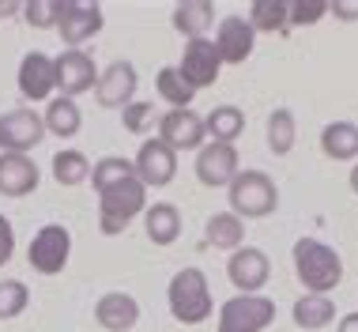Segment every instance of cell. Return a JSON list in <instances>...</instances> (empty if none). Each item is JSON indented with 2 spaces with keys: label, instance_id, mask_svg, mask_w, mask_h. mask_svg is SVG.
Wrapping results in <instances>:
<instances>
[{
  "label": "cell",
  "instance_id": "ab89813d",
  "mask_svg": "<svg viewBox=\"0 0 358 332\" xmlns=\"http://www.w3.org/2000/svg\"><path fill=\"white\" fill-rule=\"evenodd\" d=\"M351 189L358 193V162H355V170H351Z\"/></svg>",
  "mask_w": 358,
  "mask_h": 332
},
{
  "label": "cell",
  "instance_id": "e0dca14e",
  "mask_svg": "<svg viewBox=\"0 0 358 332\" xmlns=\"http://www.w3.org/2000/svg\"><path fill=\"white\" fill-rule=\"evenodd\" d=\"M238 174V151L234 144H215L208 140L204 148L196 151V178L200 185H208V189H215V185H230Z\"/></svg>",
  "mask_w": 358,
  "mask_h": 332
},
{
  "label": "cell",
  "instance_id": "d6a6232c",
  "mask_svg": "<svg viewBox=\"0 0 358 332\" xmlns=\"http://www.w3.org/2000/svg\"><path fill=\"white\" fill-rule=\"evenodd\" d=\"M328 15V0H287V27H313Z\"/></svg>",
  "mask_w": 358,
  "mask_h": 332
},
{
  "label": "cell",
  "instance_id": "8d00e7d4",
  "mask_svg": "<svg viewBox=\"0 0 358 332\" xmlns=\"http://www.w3.org/2000/svg\"><path fill=\"white\" fill-rule=\"evenodd\" d=\"M328 12L351 23V19H358V0H328Z\"/></svg>",
  "mask_w": 358,
  "mask_h": 332
},
{
  "label": "cell",
  "instance_id": "8992f818",
  "mask_svg": "<svg viewBox=\"0 0 358 332\" xmlns=\"http://www.w3.org/2000/svg\"><path fill=\"white\" fill-rule=\"evenodd\" d=\"M72 257V234L61 227V223H50V227H42L31 238V246H27V261H31L34 272H42V276H57V272H64Z\"/></svg>",
  "mask_w": 358,
  "mask_h": 332
},
{
  "label": "cell",
  "instance_id": "4fadbf2b",
  "mask_svg": "<svg viewBox=\"0 0 358 332\" xmlns=\"http://www.w3.org/2000/svg\"><path fill=\"white\" fill-rule=\"evenodd\" d=\"M132 170H136L143 189H148V185H170L173 174H178V151H170L159 136H155V140H143Z\"/></svg>",
  "mask_w": 358,
  "mask_h": 332
},
{
  "label": "cell",
  "instance_id": "4dcf8cb0",
  "mask_svg": "<svg viewBox=\"0 0 358 332\" xmlns=\"http://www.w3.org/2000/svg\"><path fill=\"white\" fill-rule=\"evenodd\" d=\"M53 178L57 185H80L91 178V162L83 151H57L53 155Z\"/></svg>",
  "mask_w": 358,
  "mask_h": 332
},
{
  "label": "cell",
  "instance_id": "52a82bcc",
  "mask_svg": "<svg viewBox=\"0 0 358 332\" xmlns=\"http://www.w3.org/2000/svg\"><path fill=\"white\" fill-rule=\"evenodd\" d=\"M42 140H45L42 113H34V110H8V113H0V151L27 155L31 148H38Z\"/></svg>",
  "mask_w": 358,
  "mask_h": 332
},
{
  "label": "cell",
  "instance_id": "7a4b0ae2",
  "mask_svg": "<svg viewBox=\"0 0 358 332\" xmlns=\"http://www.w3.org/2000/svg\"><path fill=\"white\" fill-rule=\"evenodd\" d=\"M230 193V212L241 219H264L279 208V189L264 170H238L234 181L227 185Z\"/></svg>",
  "mask_w": 358,
  "mask_h": 332
},
{
  "label": "cell",
  "instance_id": "e575fe53",
  "mask_svg": "<svg viewBox=\"0 0 358 332\" xmlns=\"http://www.w3.org/2000/svg\"><path fill=\"white\" fill-rule=\"evenodd\" d=\"M151 117H155L151 102H132V106H124V110H121V121H124V129H129V132H143L151 125Z\"/></svg>",
  "mask_w": 358,
  "mask_h": 332
},
{
  "label": "cell",
  "instance_id": "6da1fadb",
  "mask_svg": "<svg viewBox=\"0 0 358 332\" xmlns=\"http://www.w3.org/2000/svg\"><path fill=\"white\" fill-rule=\"evenodd\" d=\"M294 272L302 279L306 295H328L343 283V261L332 246L321 238H302L294 242Z\"/></svg>",
  "mask_w": 358,
  "mask_h": 332
},
{
  "label": "cell",
  "instance_id": "cb8c5ba5",
  "mask_svg": "<svg viewBox=\"0 0 358 332\" xmlns=\"http://www.w3.org/2000/svg\"><path fill=\"white\" fill-rule=\"evenodd\" d=\"M290 317H294L298 328L317 332V328L332 325L336 306H332V298H328V295H302V298L294 302V310H290Z\"/></svg>",
  "mask_w": 358,
  "mask_h": 332
},
{
  "label": "cell",
  "instance_id": "1f68e13d",
  "mask_svg": "<svg viewBox=\"0 0 358 332\" xmlns=\"http://www.w3.org/2000/svg\"><path fill=\"white\" fill-rule=\"evenodd\" d=\"M27 302H31V291H27V283L19 279H0V321H12L27 310Z\"/></svg>",
  "mask_w": 358,
  "mask_h": 332
},
{
  "label": "cell",
  "instance_id": "f35d334b",
  "mask_svg": "<svg viewBox=\"0 0 358 332\" xmlns=\"http://www.w3.org/2000/svg\"><path fill=\"white\" fill-rule=\"evenodd\" d=\"M336 332H358V314H347V317H340V325H336Z\"/></svg>",
  "mask_w": 358,
  "mask_h": 332
},
{
  "label": "cell",
  "instance_id": "9a60e30c",
  "mask_svg": "<svg viewBox=\"0 0 358 332\" xmlns=\"http://www.w3.org/2000/svg\"><path fill=\"white\" fill-rule=\"evenodd\" d=\"M215 53H219V61L222 64H241L249 53H253V46H257V31L249 27V19L245 15H227L219 23V31H215Z\"/></svg>",
  "mask_w": 358,
  "mask_h": 332
},
{
  "label": "cell",
  "instance_id": "f1b7e54d",
  "mask_svg": "<svg viewBox=\"0 0 358 332\" xmlns=\"http://www.w3.org/2000/svg\"><path fill=\"white\" fill-rule=\"evenodd\" d=\"M249 27L264 34H279L287 31V0H257L249 8Z\"/></svg>",
  "mask_w": 358,
  "mask_h": 332
},
{
  "label": "cell",
  "instance_id": "277c9868",
  "mask_svg": "<svg viewBox=\"0 0 358 332\" xmlns=\"http://www.w3.org/2000/svg\"><path fill=\"white\" fill-rule=\"evenodd\" d=\"M148 212V189L140 185V178H129L113 189L99 193V227L102 234H121L136 216Z\"/></svg>",
  "mask_w": 358,
  "mask_h": 332
},
{
  "label": "cell",
  "instance_id": "d590c367",
  "mask_svg": "<svg viewBox=\"0 0 358 332\" xmlns=\"http://www.w3.org/2000/svg\"><path fill=\"white\" fill-rule=\"evenodd\" d=\"M12 257H15V230H12V223H8V216H0V268Z\"/></svg>",
  "mask_w": 358,
  "mask_h": 332
},
{
  "label": "cell",
  "instance_id": "4316f807",
  "mask_svg": "<svg viewBox=\"0 0 358 332\" xmlns=\"http://www.w3.org/2000/svg\"><path fill=\"white\" fill-rule=\"evenodd\" d=\"M294 140H298L294 113L290 110H272V117H268V148H272V155H290L294 151Z\"/></svg>",
  "mask_w": 358,
  "mask_h": 332
},
{
  "label": "cell",
  "instance_id": "2e32d148",
  "mask_svg": "<svg viewBox=\"0 0 358 332\" xmlns=\"http://www.w3.org/2000/svg\"><path fill=\"white\" fill-rule=\"evenodd\" d=\"M53 64H57V91H61V99H76L87 87L99 83L94 61L83 50H64L61 57H53Z\"/></svg>",
  "mask_w": 358,
  "mask_h": 332
},
{
  "label": "cell",
  "instance_id": "ba28073f",
  "mask_svg": "<svg viewBox=\"0 0 358 332\" xmlns=\"http://www.w3.org/2000/svg\"><path fill=\"white\" fill-rule=\"evenodd\" d=\"M178 72H181V80H185L192 91H204V87H211V83L219 80V72H222L215 42H211V38H192V42H185V53H181Z\"/></svg>",
  "mask_w": 358,
  "mask_h": 332
},
{
  "label": "cell",
  "instance_id": "836d02e7",
  "mask_svg": "<svg viewBox=\"0 0 358 332\" xmlns=\"http://www.w3.org/2000/svg\"><path fill=\"white\" fill-rule=\"evenodd\" d=\"M23 19L31 27H57V19H61V0H31V4H23Z\"/></svg>",
  "mask_w": 358,
  "mask_h": 332
},
{
  "label": "cell",
  "instance_id": "603a6c76",
  "mask_svg": "<svg viewBox=\"0 0 358 332\" xmlns=\"http://www.w3.org/2000/svg\"><path fill=\"white\" fill-rule=\"evenodd\" d=\"M42 125H45V132L61 136V140L76 136V132H80V125H83L76 99H61V95H57V99H50V106H45V113H42Z\"/></svg>",
  "mask_w": 358,
  "mask_h": 332
},
{
  "label": "cell",
  "instance_id": "74e56055",
  "mask_svg": "<svg viewBox=\"0 0 358 332\" xmlns=\"http://www.w3.org/2000/svg\"><path fill=\"white\" fill-rule=\"evenodd\" d=\"M12 15H23V4L19 0H0V19H12Z\"/></svg>",
  "mask_w": 358,
  "mask_h": 332
},
{
  "label": "cell",
  "instance_id": "83f0119b",
  "mask_svg": "<svg viewBox=\"0 0 358 332\" xmlns=\"http://www.w3.org/2000/svg\"><path fill=\"white\" fill-rule=\"evenodd\" d=\"M129 178H136V170H132V162L121 159V155H106V159H99L91 166V181H94V189H99V193L113 189V185H121Z\"/></svg>",
  "mask_w": 358,
  "mask_h": 332
},
{
  "label": "cell",
  "instance_id": "44dd1931",
  "mask_svg": "<svg viewBox=\"0 0 358 332\" xmlns=\"http://www.w3.org/2000/svg\"><path fill=\"white\" fill-rule=\"evenodd\" d=\"M143 230H148V238L155 246H170V242H178L181 234V212L173 208V204H151L148 212H143Z\"/></svg>",
  "mask_w": 358,
  "mask_h": 332
},
{
  "label": "cell",
  "instance_id": "5bb4252c",
  "mask_svg": "<svg viewBox=\"0 0 358 332\" xmlns=\"http://www.w3.org/2000/svg\"><path fill=\"white\" fill-rule=\"evenodd\" d=\"M19 91H23V99L31 102H45L50 95L57 91V64L50 53L34 50L23 57V64H19V76H15Z\"/></svg>",
  "mask_w": 358,
  "mask_h": 332
},
{
  "label": "cell",
  "instance_id": "9c48e42d",
  "mask_svg": "<svg viewBox=\"0 0 358 332\" xmlns=\"http://www.w3.org/2000/svg\"><path fill=\"white\" fill-rule=\"evenodd\" d=\"M57 31H61L69 50H80L83 42H91L102 31V8L87 4V0H61V19H57Z\"/></svg>",
  "mask_w": 358,
  "mask_h": 332
},
{
  "label": "cell",
  "instance_id": "7c38bea8",
  "mask_svg": "<svg viewBox=\"0 0 358 332\" xmlns=\"http://www.w3.org/2000/svg\"><path fill=\"white\" fill-rule=\"evenodd\" d=\"M136 83H140L136 68H132L129 61H113L99 76V83H94V99H99L102 110H124V106H132Z\"/></svg>",
  "mask_w": 358,
  "mask_h": 332
},
{
  "label": "cell",
  "instance_id": "5b68a950",
  "mask_svg": "<svg viewBox=\"0 0 358 332\" xmlns=\"http://www.w3.org/2000/svg\"><path fill=\"white\" fill-rule=\"evenodd\" d=\"M275 321V302L264 295H234L219 306V332H264Z\"/></svg>",
  "mask_w": 358,
  "mask_h": 332
},
{
  "label": "cell",
  "instance_id": "3957f363",
  "mask_svg": "<svg viewBox=\"0 0 358 332\" xmlns=\"http://www.w3.org/2000/svg\"><path fill=\"white\" fill-rule=\"evenodd\" d=\"M170 314L173 321L181 325H200V321L211 317L215 302H211V291H208V276L200 268H181L178 276L170 279Z\"/></svg>",
  "mask_w": 358,
  "mask_h": 332
},
{
  "label": "cell",
  "instance_id": "d4e9b609",
  "mask_svg": "<svg viewBox=\"0 0 358 332\" xmlns=\"http://www.w3.org/2000/svg\"><path fill=\"white\" fill-rule=\"evenodd\" d=\"M208 246H215V249H241V238H245V223H241L234 212H215V216L208 219Z\"/></svg>",
  "mask_w": 358,
  "mask_h": 332
},
{
  "label": "cell",
  "instance_id": "d6986e66",
  "mask_svg": "<svg viewBox=\"0 0 358 332\" xmlns=\"http://www.w3.org/2000/svg\"><path fill=\"white\" fill-rule=\"evenodd\" d=\"M94 321L106 332H129L140 321V302L124 291H106V295L94 302Z\"/></svg>",
  "mask_w": 358,
  "mask_h": 332
},
{
  "label": "cell",
  "instance_id": "30bf717a",
  "mask_svg": "<svg viewBox=\"0 0 358 332\" xmlns=\"http://www.w3.org/2000/svg\"><path fill=\"white\" fill-rule=\"evenodd\" d=\"M227 276L238 287V295H257L268 283V276H272V261H268V253H260L257 246H241V249L230 253Z\"/></svg>",
  "mask_w": 358,
  "mask_h": 332
},
{
  "label": "cell",
  "instance_id": "ffe728a7",
  "mask_svg": "<svg viewBox=\"0 0 358 332\" xmlns=\"http://www.w3.org/2000/svg\"><path fill=\"white\" fill-rule=\"evenodd\" d=\"M211 23H215V8H211L208 0H185V4L173 8V27H178V34H185L189 42L192 38H208Z\"/></svg>",
  "mask_w": 358,
  "mask_h": 332
},
{
  "label": "cell",
  "instance_id": "f546056e",
  "mask_svg": "<svg viewBox=\"0 0 358 332\" xmlns=\"http://www.w3.org/2000/svg\"><path fill=\"white\" fill-rule=\"evenodd\" d=\"M155 87H159V95L170 102V110H189V102L196 99V91L181 80L178 68H162V72L155 76Z\"/></svg>",
  "mask_w": 358,
  "mask_h": 332
},
{
  "label": "cell",
  "instance_id": "ac0fdd59",
  "mask_svg": "<svg viewBox=\"0 0 358 332\" xmlns=\"http://www.w3.org/2000/svg\"><path fill=\"white\" fill-rule=\"evenodd\" d=\"M42 181L38 166L31 155H12V151H0V193L4 197H31Z\"/></svg>",
  "mask_w": 358,
  "mask_h": 332
},
{
  "label": "cell",
  "instance_id": "484cf974",
  "mask_svg": "<svg viewBox=\"0 0 358 332\" xmlns=\"http://www.w3.org/2000/svg\"><path fill=\"white\" fill-rule=\"evenodd\" d=\"M204 129L215 144H234L241 132H245V113L238 106H215L208 117H204Z\"/></svg>",
  "mask_w": 358,
  "mask_h": 332
},
{
  "label": "cell",
  "instance_id": "7402d4cb",
  "mask_svg": "<svg viewBox=\"0 0 358 332\" xmlns=\"http://www.w3.org/2000/svg\"><path fill=\"white\" fill-rule=\"evenodd\" d=\"M321 151L328 155V159H336V162L358 159V125H351V121H332V125H324V132H321Z\"/></svg>",
  "mask_w": 358,
  "mask_h": 332
},
{
  "label": "cell",
  "instance_id": "8fae6325",
  "mask_svg": "<svg viewBox=\"0 0 358 332\" xmlns=\"http://www.w3.org/2000/svg\"><path fill=\"white\" fill-rule=\"evenodd\" d=\"M204 117L192 110H166L159 117V140L166 144L170 151H189V148H204Z\"/></svg>",
  "mask_w": 358,
  "mask_h": 332
}]
</instances>
